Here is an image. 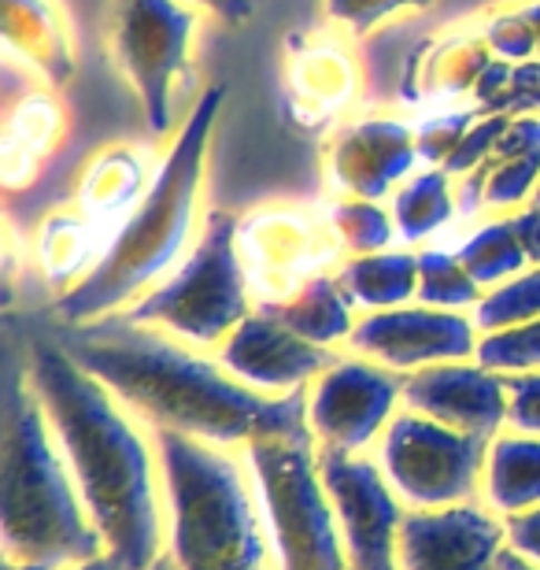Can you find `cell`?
<instances>
[{
	"label": "cell",
	"mask_w": 540,
	"mask_h": 570,
	"mask_svg": "<svg viewBox=\"0 0 540 570\" xmlns=\"http://www.w3.org/2000/svg\"><path fill=\"white\" fill-rule=\"evenodd\" d=\"M22 360L108 556L126 570H156L167 552V497L156 430L89 374L49 326L30 330Z\"/></svg>",
	"instance_id": "obj_1"
},
{
	"label": "cell",
	"mask_w": 540,
	"mask_h": 570,
	"mask_svg": "<svg viewBox=\"0 0 540 570\" xmlns=\"http://www.w3.org/2000/svg\"><path fill=\"white\" fill-rule=\"evenodd\" d=\"M49 330L153 430H175L223 449H248L271 433L307 430V390L285 396L259 393L218 360L178 345V337L156 326L111 315L89 326L49 323Z\"/></svg>",
	"instance_id": "obj_2"
},
{
	"label": "cell",
	"mask_w": 540,
	"mask_h": 570,
	"mask_svg": "<svg viewBox=\"0 0 540 570\" xmlns=\"http://www.w3.org/2000/svg\"><path fill=\"white\" fill-rule=\"evenodd\" d=\"M223 100L226 86H208V94H200L186 127L167 148L153 186L130 212V219L115 230L100 264L78 285L56 296V326H89L100 323V318H111V312L141 301L148 285H156L178 264V256L186 253L193 237V226H197L204 159H208L212 130L218 111H223Z\"/></svg>",
	"instance_id": "obj_3"
},
{
	"label": "cell",
	"mask_w": 540,
	"mask_h": 570,
	"mask_svg": "<svg viewBox=\"0 0 540 570\" xmlns=\"http://www.w3.org/2000/svg\"><path fill=\"white\" fill-rule=\"evenodd\" d=\"M0 530L8 560L63 570L108 556L52 419L27 374V360H8L4 379Z\"/></svg>",
	"instance_id": "obj_4"
},
{
	"label": "cell",
	"mask_w": 540,
	"mask_h": 570,
	"mask_svg": "<svg viewBox=\"0 0 540 570\" xmlns=\"http://www.w3.org/2000/svg\"><path fill=\"white\" fill-rule=\"evenodd\" d=\"M167 497V552L156 570H278L248 460L156 430Z\"/></svg>",
	"instance_id": "obj_5"
},
{
	"label": "cell",
	"mask_w": 540,
	"mask_h": 570,
	"mask_svg": "<svg viewBox=\"0 0 540 570\" xmlns=\"http://www.w3.org/2000/svg\"><path fill=\"white\" fill-rule=\"evenodd\" d=\"M240 219L223 208L208 212L204 230L164 285L148 289L122 318L137 326H156L193 348L223 345L252 315V285L237 245Z\"/></svg>",
	"instance_id": "obj_6"
},
{
	"label": "cell",
	"mask_w": 540,
	"mask_h": 570,
	"mask_svg": "<svg viewBox=\"0 0 540 570\" xmlns=\"http://www.w3.org/2000/svg\"><path fill=\"white\" fill-rule=\"evenodd\" d=\"M240 452L252 466L278 570H348L312 430L271 433Z\"/></svg>",
	"instance_id": "obj_7"
},
{
	"label": "cell",
	"mask_w": 540,
	"mask_h": 570,
	"mask_svg": "<svg viewBox=\"0 0 540 570\" xmlns=\"http://www.w3.org/2000/svg\"><path fill=\"white\" fill-rule=\"evenodd\" d=\"M197 11L181 0H111L108 49L119 75L141 100L148 130L170 134L175 97L193 75Z\"/></svg>",
	"instance_id": "obj_8"
},
{
	"label": "cell",
	"mask_w": 540,
	"mask_h": 570,
	"mask_svg": "<svg viewBox=\"0 0 540 570\" xmlns=\"http://www.w3.org/2000/svg\"><path fill=\"white\" fill-rule=\"evenodd\" d=\"M489 441L400 407L377 441V463L408 511L470 504L481 493Z\"/></svg>",
	"instance_id": "obj_9"
},
{
	"label": "cell",
	"mask_w": 540,
	"mask_h": 570,
	"mask_svg": "<svg viewBox=\"0 0 540 570\" xmlns=\"http://www.w3.org/2000/svg\"><path fill=\"white\" fill-rule=\"evenodd\" d=\"M237 245L252 293L263 304L289 301L312 278L326 275L337 253H344L330 215L282 200L248 212L237 226Z\"/></svg>",
	"instance_id": "obj_10"
},
{
	"label": "cell",
	"mask_w": 540,
	"mask_h": 570,
	"mask_svg": "<svg viewBox=\"0 0 540 570\" xmlns=\"http://www.w3.org/2000/svg\"><path fill=\"white\" fill-rule=\"evenodd\" d=\"M318 474L337 511L348 570H400V527L408 504L396 497L377 455L318 449Z\"/></svg>",
	"instance_id": "obj_11"
},
{
	"label": "cell",
	"mask_w": 540,
	"mask_h": 570,
	"mask_svg": "<svg viewBox=\"0 0 540 570\" xmlns=\"http://www.w3.org/2000/svg\"><path fill=\"white\" fill-rule=\"evenodd\" d=\"M404 404V374L355 356L337 360L307 385V430L318 449L366 452Z\"/></svg>",
	"instance_id": "obj_12"
},
{
	"label": "cell",
	"mask_w": 540,
	"mask_h": 570,
	"mask_svg": "<svg viewBox=\"0 0 540 570\" xmlns=\"http://www.w3.org/2000/svg\"><path fill=\"white\" fill-rule=\"evenodd\" d=\"M481 330L463 312H444L430 304H404L371 312L355 323L348 345L355 356L382 363L389 371H422L436 363H463L478 356Z\"/></svg>",
	"instance_id": "obj_13"
},
{
	"label": "cell",
	"mask_w": 540,
	"mask_h": 570,
	"mask_svg": "<svg viewBox=\"0 0 540 570\" xmlns=\"http://www.w3.org/2000/svg\"><path fill=\"white\" fill-rule=\"evenodd\" d=\"M360 60L333 30H301L285 38L282 116L301 134H326L360 97Z\"/></svg>",
	"instance_id": "obj_14"
},
{
	"label": "cell",
	"mask_w": 540,
	"mask_h": 570,
	"mask_svg": "<svg viewBox=\"0 0 540 570\" xmlns=\"http://www.w3.org/2000/svg\"><path fill=\"white\" fill-rule=\"evenodd\" d=\"M508 549V522L489 504L408 511L400 527V570H497Z\"/></svg>",
	"instance_id": "obj_15"
},
{
	"label": "cell",
	"mask_w": 540,
	"mask_h": 570,
	"mask_svg": "<svg viewBox=\"0 0 540 570\" xmlns=\"http://www.w3.org/2000/svg\"><path fill=\"white\" fill-rule=\"evenodd\" d=\"M223 367L240 379L245 385L271 396H285L296 390H307L318 374L333 367L341 356L333 348L312 345L301 334H293L271 307L252 312L223 345L215 356Z\"/></svg>",
	"instance_id": "obj_16"
},
{
	"label": "cell",
	"mask_w": 540,
	"mask_h": 570,
	"mask_svg": "<svg viewBox=\"0 0 540 570\" xmlns=\"http://www.w3.org/2000/svg\"><path fill=\"white\" fill-rule=\"evenodd\" d=\"M326 175L344 197L382 200L411 178L419 164L415 127L400 119H355L333 130L323 148Z\"/></svg>",
	"instance_id": "obj_17"
},
{
	"label": "cell",
	"mask_w": 540,
	"mask_h": 570,
	"mask_svg": "<svg viewBox=\"0 0 540 570\" xmlns=\"http://www.w3.org/2000/svg\"><path fill=\"white\" fill-rule=\"evenodd\" d=\"M404 407L492 441L508 426V374L481 363H436L404 374Z\"/></svg>",
	"instance_id": "obj_18"
},
{
	"label": "cell",
	"mask_w": 540,
	"mask_h": 570,
	"mask_svg": "<svg viewBox=\"0 0 540 570\" xmlns=\"http://www.w3.org/2000/svg\"><path fill=\"white\" fill-rule=\"evenodd\" d=\"M492 60L497 56L481 38V30L436 33L411 49L404 75H400V100L404 105H444V100L474 94Z\"/></svg>",
	"instance_id": "obj_19"
},
{
	"label": "cell",
	"mask_w": 540,
	"mask_h": 570,
	"mask_svg": "<svg viewBox=\"0 0 540 570\" xmlns=\"http://www.w3.org/2000/svg\"><path fill=\"white\" fill-rule=\"evenodd\" d=\"M67 134V108L52 89H27L11 100L0 127V181L8 193L30 189Z\"/></svg>",
	"instance_id": "obj_20"
},
{
	"label": "cell",
	"mask_w": 540,
	"mask_h": 570,
	"mask_svg": "<svg viewBox=\"0 0 540 570\" xmlns=\"http://www.w3.org/2000/svg\"><path fill=\"white\" fill-rule=\"evenodd\" d=\"M0 33L8 56L52 89L75 78V45L60 0H0Z\"/></svg>",
	"instance_id": "obj_21"
},
{
	"label": "cell",
	"mask_w": 540,
	"mask_h": 570,
	"mask_svg": "<svg viewBox=\"0 0 540 570\" xmlns=\"http://www.w3.org/2000/svg\"><path fill=\"white\" fill-rule=\"evenodd\" d=\"M540 181V116H514L492 156L463 181V212L519 208Z\"/></svg>",
	"instance_id": "obj_22"
},
{
	"label": "cell",
	"mask_w": 540,
	"mask_h": 570,
	"mask_svg": "<svg viewBox=\"0 0 540 570\" xmlns=\"http://www.w3.org/2000/svg\"><path fill=\"white\" fill-rule=\"evenodd\" d=\"M148 164L141 148L134 145H105L89 159L75 186V208L89 223L108 230L115 223H126L130 212L148 193Z\"/></svg>",
	"instance_id": "obj_23"
},
{
	"label": "cell",
	"mask_w": 540,
	"mask_h": 570,
	"mask_svg": "<svg viewBox=\"0 0 540 570\" xmlns=\"http://www.w3.org/2000/svg\"><path fill=\"white\" fill-rule=\"evenodd\" d=\"M481 497L497 515H519L540 504V438L537 433H497L485 452Z\"/></svg>",
	"instance_id": "obj_24"
},
{
	"label": "cell",
	"mask_w": 540,
	"mask_h": 570,
	"mask_svg": "<svg viewBox=\"0 0 540 570\" xmlns=\"http://www.w3.org/2000/svg\"><path fill=\"white\" fill-rule=\"evenodd\" d=\"M100 234L105 230L89 223L78 208L45 215L38 223V237H33V253H38L45 278L63 285V293L82 282L108 253V245H100Z\"/></svg>",
	"instance_id": "obj_25"
},
{
	"label": "cell",
	"mask_w": 540,
	"mask_h": 570,
	"mask_svg": "<svg viewBox=\"0 0 540 570\" xmlns=\"http://www.w3.org/2000/svg\"><path fill=\"white\" fill-rule=\"evenodd\" d=\"M263 307H271L293 334H301L304 341L323 348L337 345V341H348L355 330V315H352L355 304L337 275H318L304 289H296L289 301L263 304Z\"/></svg>",
	"instance_id": "obj_26"
},
{
	"label": "cell",
	"mask_w": 540,
	"mask_h": 570,
	"mask_svg": "<svg viewBox=\"0 0 540 570\" xmlns=\"http://www.w3.org/2000/svg\"><path fill=\"white\" fill-rule=\"evenodd\" d=\"M337 278L355 307H366V312L404 307L411 296H419V253L385 248V253L352 256L341 264Z\"/></svg>",
	"instance_id": "obj_27"
},
{
	"label": "cell",
	"mask_w": 540,
	"mask_h": 570,
	"mask_svg": "<svg viewBox=\"0 0 540 570\" xmlns=\"http://www.w3.org/2000/svg\"><path fill=\"white\" fill-rule=\"evenodd\" d=\"M455 215V189L452 175L444 167H430L411 175L393 193V219L404 242H426L436 230H444Z\"/></svg>",
	"instance_id": "obj_28"
},
{
	"label": "cell",
	"mask_w": 540,
	"mask_h": 570,
	"mask_svg": "<svg viewBox=\"0 0 540 570\" xmlns=\"http://www.w3.org/2000/svg\"><path fill=\"white\" fill-rule=\"evenodd\" d=\"M459 259L474 275L481 289H497V285L519 278L526 271V248L514 230V219H492L481 230H474L459 245Z\"/></svg>",
	"instance_id": "obj_29"
},
{
	"label": "cell",
	"mask_w": 540,
	"mask_h": 570,
	"mask_svg": "<svg viewBox=\"0 0 540 570\" xmlns=\"http://www.w3.org/2000/svg\"><path fill=\"white\" fill-rule=\"evenodd\" d=\"M419 301L444 312H467L485 301V289L463 267L459 253L444 248H422L419 253Z\"/></svg>",
	"instance_id": "obj_30"
},
{
	"label": "cell",
	"mask_w": 540,
	"mask_h": 570,
	"mask_svg": "<svg viewBox=\"0 0 540 570\" xmlns=\"http://www.w3.org/2000/svg\"><path fill=\"white\" fill-rule=\"evenodd\" d=\"M326 215H330V226H333V234H337L341 248L352 256L385 253V248L393 245V237L400 234L393 212H385L377 200L341 197L330 204Z\"/></svg>",
	"instance_id": "obj_31"
},
{
	"label": "cell",
	"mask_w": 540,
	"mask_h": 570,
	"mask_svg": "<svg viewBox=\"0 0 540 570\" xmlns=\"http://www.w3.org/2000/svg\"><path fill=\"white\" fill-rule=\"evenodd\" d=\"M530 318H540V267L522 271L519 278L489 289L485 301L474 307V323L481 334L530 323Z\"/></svg>",
	"instance_id": "obj_32"
},
{
	"label": "cell",
	"mask_w": 540,
	"mask_h": 570,
	"mask_svg": "<svg viewBox=\"0 0 540 570\" xmlns=\"http://www.w3.org/2000/svg\"><path fill=\"white\" fill-rule=\"evenodd\" d=\"M474 360L481 363V367H489L497 374L540 371V318H530V323H519V326H508V330H492V334H481Z\"/></svg>",
	"instance_id": "obj_33"
},
{
	"label": "cell",
	"mask_w": 540,
	"mask_h": 570,
	"mask_svg": "<svg viewBox=\"0 0 540 570\" xmlns=\"http://www.w3.org/2000/svg\"><path fill=\"white\" fill-rule=\"evenodd\" d=\"M481 38L489 41V49L497 60L508 63H526L537 60V30L526 8H497L489 11L481 22Z\"/></svg>",
	"instance_id": "obj_34"
},
{
	"label": "cell",
	"mask_w": 540,
	"mask_h": 570,
	"mask_svg": "<svg viewBox=\"0 0 540 570\" xmlns=\"http://www.w3.org/2000/svg\"><path fill=\"white\" fill-rule=\"evenodd\" d=\"M481 119V108H463V111H433L430 119H422L415 127V145L419 159L430 167H444L448 156L455 153L459 141L467 138L470 127Z\"/></svg>",
	"instance_id": "obj_35"
},
{
	"label": "cell",
	"mask_w": 540,
	"mask_h": 570,
	"mask_svg": "<svg viewBox=\"0 0 540 570\" xmlns=\"http://www.w3.org/2000/svg\"><path fill=\"white\" fill-rule=\"evenodd\" d=\"M430 4L433 0H326V16L341 30H348L352 38H363L400 11H422Z\"/></svg>",
	"instance_id": "obj_36"
},
{
	"label": "cell",
	"mask_w": 540,
	"mask_h": 570,
	"mask_svg": "<svg viewBox=\"0 0 540 570\" xmlns=\"http://www.w3.org/2000/svg\"><path fill=\"white\" fill-rule=\"evenodd\" d=\"M511 119L514 116H481L474 127H470L467 138L459 141L455 153L448 156V164H444L448 175H452V178L474 175V170L492 156V148H497V141L503 138V130L511 127Z\"/></svg>",
	"instance_id": "obj_37"
},
{
	"label": "cell",
	"mask_w": 540,
	"mask_h": 570,
	"mask_svg": "<svg viewBox=\"0 0 540 570\" xmlns=\"http://www.w3.org/2000/svg\"><path fill=\"white\" fill-rule=\"evenodd\" d=\"M485 116H540V60L511 67L508 86L489 105Z\"/></svg>",
	"instance_id": "obj_38"
},
{
	"label": "cell",
	"mask_w": 540,
	"mask_h": 570,
	"mask_svg": "<svg viewBox=\"0 0 540 570\" xmlns=\"http://www.w3.org/2000/svg\"><path fill=\"white\" fill-rule=\"evenodd\" d=\"M508 426L540 438V371L508 374Z\"/></svg>",
	"instance_id": "obj_39"
},
{
	"label": "cell",
	"mask_w": 540,
	"mask_h": 570,
	"mask_svg": "<svg viewBox=\"0 0 540 570\" xmlns=\"http://www.w3.org/2000/svg\"><path fill=\"white\" fill-rule=\"evenodd\" d=\"M508 544L526 560L540 563V504L530 511H519V515H508Z\"/></svg>",
	"instance_id": "obj_40"
},
{
	"label": "cell",
	"mask_w": 540,
	"mask_h": 570,
	"mask_svg": "<svg viewBox=\"0 0 540 570\" xmlns=\"http://www.w3.org/2000/svg\"><path fill=\"white\" fill-rule=\"evenodd\" d=\"M514 219V230H519V242L526 248V259H530V267H540V208H526L519 215H511Z\"/></svg>",
	"instance_id": "obj_41"
},
{
	"label": "cell",
	"mask_w": 540,
	"mask_h": 570,
	"mask_svg": "<svg viewBox=\"0 0 540 570\" xmlns=\"http://www.w3.org/2000/svg\"><path fill=\"white\" fill-rule=\"evenodd\" d=\"M193 4L208 8L212 16H218L223 22H245V19H252V0H193Z\"/></svg>",
	"instance_id": "obj_42"
},
{
	"label": "cell",
	"mask_w": 540,
	"mask_h": 570,
	"mask_svg": "<svg viewBox=\"0 0 540 570\" xmlns=\"http://www.w3.org/2000/svg\"><path fill=\"white\" fill-rule=\"evenodd\" d=\"M497 570H540V563H533V560H526V556H519L508 544V549H503V556H500V567Z\"/></svg>",
	"instance_id": "obj_43"
},
{
	"label": "cell",
	"mask_w": 540,
	"mask_h": 570,
	"mask_svg": "<svg viewBox=\"0 0 540 570\" xmlns=\"http://www.w3.org/2000/svg\"><path fill=\"white\" fill-rule=\"evenodd\" d=\"M63 570H126V567L119 560H111V556H97V560H86V563H75Z\"/></svg>",
	"instance_id": "obj_44"
},
{
	"label": "cell",
	"mask_w": 540,
	"mask_h": 570,
	"mask_svg": "<svg viewBox=\"0 0 540 570\" xmlns=\"http://www.w3.org/2000/svg\"><path fill=\"white\" fill-rule=\"evenodd\" d=\"M526 16H530L533 30H537V60H540V0H533V4H526Z\"/></svg>",
	"instance_id": "obj_45"
},
{
	"label": "cell",
	"mask_w": 540,
	"mask_h": 570,
	"mask_svg": "<svg viewBox=\"0 0 540 570\" xmlns=\"http://www.w3.org/2000/svg\"><path fill=\"white\" fill-rule=\"evenodd\" d=\"M4 570H52V567H45V563H22V560H8V556H4Z\"/></svg>",
	"instance_id": "obj_46"
},
{
	"label": "cell",
	"mask_w": 540,
	"mask_h": 570,
	"mask_svg": "<svg viewBox=\"0 0 540 570\" xmlns=\"http://www.w3.org/2000/svg\"><path fill=\"white\" fill-rule=\"evenodd\" d=\"M533 204H537V208H540V181H537V189H533Z\"/></svg>",
	"instance_id": "obj_47"
}]
</instances>
